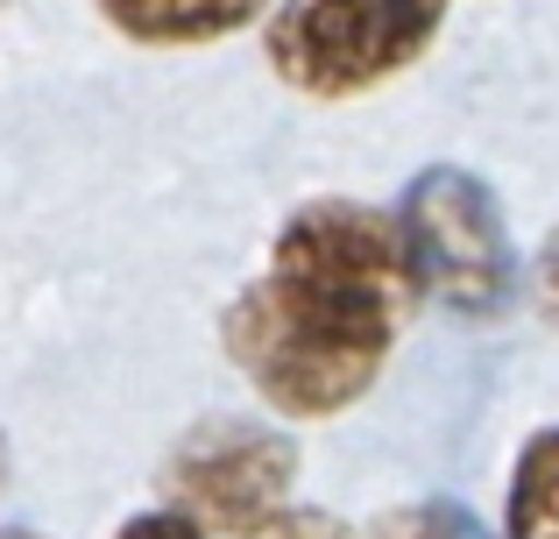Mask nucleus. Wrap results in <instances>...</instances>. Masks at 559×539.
<instances>
[{
  "mask_svg": "<svg viewBox=\"0 0 559 539\" xmlns=\"http://www.w3.org/2000/svg\"><path fill=\"white\" fill-rule=\"evenodd\" d=\"M418 277L396 213L361 199H305L270 242V270L227 305L219 341L255 398L284 419H333L376 390Z\"/></svg>",
  "mask_w": 559,
  "mask_h": 539,
  "instance_id": "f257e3e1",
  "label": "nucleus"
},
{
  "mask_svg": "<svg viewBox=\"0 0 559 539\" xmlns=\"http://www.w3.org/2000/svg\"><path fill=\"white\" fill-rule=\"evenodd\" d=\"M447 0H284L262 28L270 71L312 99H355L390 85L432 50Z\"/></svg>",
  "mask_w": 559,
  "mask_h": 539,
  "instance_id": "f03ea898",
  "label": "nucleus"
},
{
  "mask_svg": "<svg viewBox=\"0 0 559 539\" xmlns=\"http://www.w3.org/2000/svg\"><path fill=\"white\" fill-rule=\"evenodd\" d=\"M404 256L418 277V298H439L461 319H496L518 298V249L496 192L461 164H432L396 199Z\"/></svg>",
  "mask_w": 559,
  "mask_h": 539,
  "instance_id": "7ed1b4c3",
  "label": "nucleus"
},
{
  "mask_svg": "<svg viewBox=\"0 0 559 539\" xmlns=\"http://www.w3.org/2000/svg\"><path fill=\"white\" fill-rule=\"evenodd\" d=\"M298 447L262 419H199L164 461V512L205 539H262L290 518Z\"/></svg>",
  "mask_w": 559,
  "mask_h": 539,
  "instance_id": "20e7f679",
  "label": "nucleus"
},
{
  "mask_svg": "<svg viewBox=\"0 0 559 539\" xmlns=\"http://www.w3.org/2000/svg\"><path fill=\"white\" fill-rule=\"evenodd\" d=\"M135 43H219L270 14V0H93Z\"/></svg>",
  "mask_w": 559,
  "mask_h": 539,
  "instance_id": "39448f33",
  "label": "nucleus"
},
{
  "mask_svg": "<svg viewBox=\"0 0 559 539\" xmlns=\"http://www.w3.org/2000/svg\"><path fill=\"white\" fill-rule=\"evenodd\" d=\"M503 539H559V426L532 433L518 469H510Z\"/></svg>",
  "mask_w": 559,
  "mask_h": 539,
  "instance_id": "423d86ee",
  "label": "nucleus"
},
{
  "mask_svg": "<svg viewBox=\"0 0 559 539\" xmlns=\"http://www.w3.org/2000/svg\"><path fill=\"white\" fill-rule=\"evenodd\" d=\"M355 539H461V526L439 504H411V512H382L369 526H355Z\"/></svg>",
  "mask_w": 559,
  "mask_h": 539,
  "instance_id": "0eeeda50",
  "label": "nucleus"
},
{
  "mask_svg": "<svg viewBox=\"0 0 559 539\" xmlns=\"http://www.w3.org/2000/svg\"><path fill=\"white\" fill-rule=\"evenodd\" d=\"M532 305L546 313V327H559V227L538 242V256H532Z\"/></svg>",
  "mask_w": 559,
  "mask_h": 539,
  "instance_id": "6e6552de",
  "label": "nucleus"
},
{
  "mask_svg": "<svg viewBox=\"0 0 559 539\" xmlns=\"http://www.w3.org/2000/svg\"><path fill=\"white\" fill-rule=\"evenodd\" d=\"M262 539H355V526H341V518H326V512H290L276 532H262Z\"/></svg>",
  "mask_w": 559,
  "mask_h": 539,
  "instance_id": "1a4fd4ad",
  "label": "nucleus"
},
{
  "mask_svg": "<svg viewBox=\"0 0 559 539\" xmlns=\"http://www.w3.org/2000/svg\"><path fill=\"white\" fill-rule=\"evenodd\" d=\"M114 539H205L199 526H185L178 512H142V518H128Z\"/></svg>",
  "mask_w": 559,
  "mask_h": 539,
  "instance_id": "9d476101",
  "label": "nucleus"
},
{
  "mask_svg": "<svg viewBox=\"0 0 559 539\" xmlns=\"http://www.w3.org/2000/svg\"><path fill=\"white\" fill-rule=\"evenodd\" d=\"M0 539H43V532H28V526H0Z\"/></svg>",
  "mask_w": 559,
  "mask_h": 539,
  "instance_id": "9b49d317",
  "label": "nucleus"
},
{
  "mask_svg": "<svg viewBox=\"0 0 559 539\" xmlns=\"http://www.w3.org/2000/svg\"><path fill=\"white\" fill-rule=\"evenodd\" d=\"M0 483H8V441H0Z\"/></svg>",
  "mask_w": 559,
  "mask_h": 539,
  "instance_id": "f8f14e48",
  "label": "nucleus"
}]
</instances>
